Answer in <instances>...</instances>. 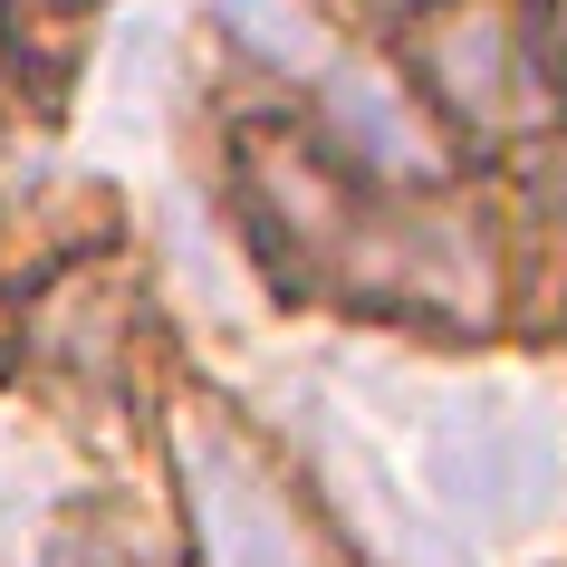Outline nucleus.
Returning <instances> with one entry per match:
<instances>
[{"label":"nucleus","mask_w":567,"mask_h":567,"mask_svg":"<svg viewBox=\"0 0 567 567\" xmlns=\"http://www.w3.org/2000/svg\"><path fill=\"white\" fill-rule=\"evenodd\" d=\"M558 39H567V0H558Z\"/></svg>","instance_id":"nucleus-6"},{"label":"nucleus","mask_w":567,"mask_h":567,"mask_svg":"<svg viewBox=\"0 0 567 567\" xmlns=\"http://www.w3.org/2000/svg\"><path fill=\"white\" fill-rule=\"evenodd\" d=\"M221 20H231V30L250 39V49H269L279 68H299V78H308L318 59H328V30L308 20L299 0H221Z\"/></svg>","instance_id":"nucleus-5"},{"label":"nucleus","mask_w":567,"mask_h":567,"mask_svg":"<svg viewBox=\"0 0 567 567\" xmlns=\"http://www.w3.org/2000/svg\"><path fill=\"white\" fill-rule=\"evenodd\" d=\"M433 481H443V501L472 509V519H519V509L548 501L558 452L538 443L509 404H472V414H452L443 433H433Z\"/></svg>","instance_id":"nucleus-4"},{"label":"nucleus","mask_w":567,"mask_h":567,"mask_svg":"<svg viewBox=\"0 0 567 567\" xmlns=\"http://www.w3.org/2000/svg\"><path fill=\"white\" fill-rule=\"evenodd\" d=\"M318 87V145H337V164H357L375 183H433L443 174V125L423 116L394 68H365V59H318L308 68Z\"/></svg>","instance_id":"nucleus-3"},{"label":"nucleus","mask_w":567,"mask_h":567,"mask_svg":"<svg viewBox=\"0 0 567 567\" xmlns=\"http://www.w3.org/2000/svg\"><path fill=\"white\" fill-rule=\"evenodd\" d=\"M174 472L193 509V558L203 567H337L328 519L299 501L279 452L221 404H183L174 423Z\"/></svg>","instance_id":"nucleus-1"},{"label":"nucleus","mask_w":567,"mask_h":567,"mask_svg":"<svg viewBox=\"0 0 567 567\" xmlns=\"http://www.w3.org/2000/svg\"><path fill=\"white\" fill-rule=\"evenodd\" d=\"M414 78L472 135H519L548 116V78H538V39L519 0H433L414 30Z\"/></svg>","instance_id":"nucleus-2"}]
</instances>
